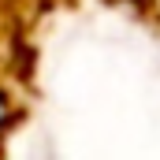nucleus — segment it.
I'll use <instances>...</instances> for the list:
<instances>
[{"instance_id":"f257e3e1","label":"nucleus","mask_w":160,"mask_h":160,"mask_svg":"<svg viewBox=\"0 0 160 160\" xmlns=\"http://www.w3.org/2000/svg\"><path fill=\"white\" fill-rule=\"evenodd\" d=\"M4 123H8V104H4V97H0V134H4Z\"/></svg>"}]
</instances>
